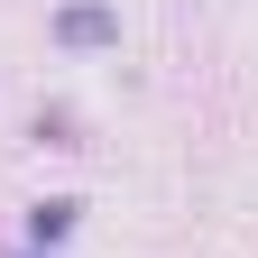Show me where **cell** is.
I'll list each match as a JSON object with an SVG mask.
<instances>
[{
	"label": "cell",
	"mask_w": 258,
	"mask_h": 258,
	"mask_svg": "<svg viewBox=\"0 0 258 258\" xmlns=\"http://www.w3.org/2000/svg\"><path fill=\"white\" fill-rule=\"evenodd\" d=\"M64 37H74V46H92V37H111V19H102V10H74V19H64Z\"/></svg>",
	"instance_id": "1"
}]
</instances>
